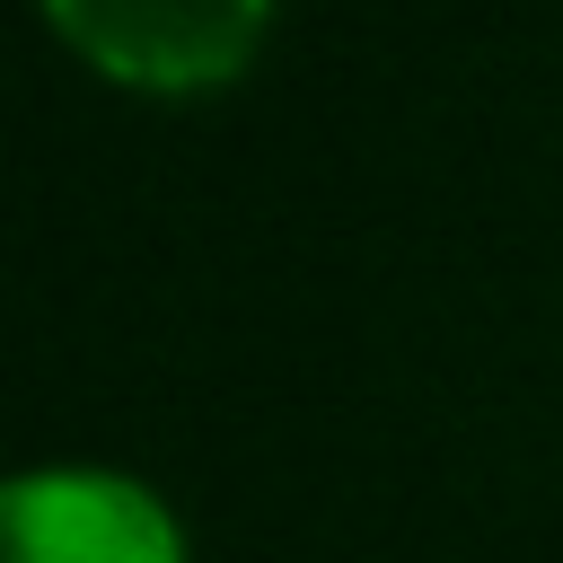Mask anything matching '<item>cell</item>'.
<instances>
[{
	"label": "cell",
	"mask_w": 563,
	"mask_h": 563,
	"mask_svg": "<svg viewBox=\"0 0 563 563\" xmlns=\"http://www.w3.org/2000/svg\"><path fill=\"white\" fill-rule=\"evenodd\" d=\"M44 9L88 62H106L114 79H141V88L229 79L273 18V0H44Z\"/></svg>",
	"instance_id": "2"
},
{
	"label": "cell",
	"mask_w": 563,
	"mask_h": 563,
	"mask_svg": "<svg viewBox=\"0 0 563 563\" xmlns=\"http://www.w3.org/2000/svg\"><path fill=\"white\" fill-rule=\"evenodd\" d=\"M0 563H185V537L123 466H26L0 501Z\"/></svg>",
	"instance_id": "1"
}]
</instances>
